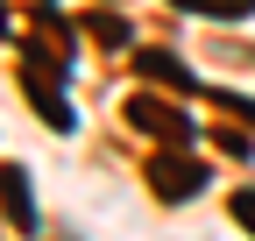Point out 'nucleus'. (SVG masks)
<instances>
[{
	"label": "nucleus",
	"instance_id": "f257e3e1",
	"mask_svg": "<svg viewBox=\"0 0 255 241\" xmlns=\"http://www.w3.org/2000/svg\"><path fill=\"white\" fill-rule=\"evenodd\" d=\"M135 120H142V128H163L170 142H184V135H191V128H184V114H163V107H149V100L135 107Z\"/></svg>",
	"mask_w": 255,
	"mask_h": 241
},
{
	"label": "nucleus",
	"instance_id": "f03ea898",
	"mask_svg": "<svg viewBox=\"0 0 255 241\" xmlns=\"http://www.w3.org/2000/svg\"><path fill=\"white\" fill-rule=\"evenodd\" d=\"M199 163H156V185H163V192H191V185H199Z\"/></svg>",
	"mask_w": 255,
	"mask_h": 241
},
{
	"label": "nucleus",
	"instance_id": "7ed1b4c3",
	"mask_svg": "<svg viewBox=\"0 0 255 241\" xmlns=\"http://www.w3.org/2000/svg\"><path fill=\"white\" fill-rule=\"evenodd\" d=\"M191 7H220V14H248L255 0H191Z\"/></svg>",
	"mask_w": 255,
	"mask_h": 241
}]
</instances>
